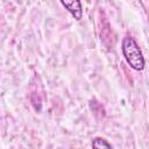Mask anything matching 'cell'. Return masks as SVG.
Segmentation results:
<instances>
[{"label": "cell", "instance_id": "obj_1", "mask_svg": "<svg viewBox=\"0 0 149 149\" xmlns=\"http://www.w3.org/2000/svg\"><path fill=\"white\" fill-rule=\"evenodd\" d=\"M121 49L125 59L127 61L128 65H130L132 69L136 71H142L144 69V57L142 55L139 44L132 36L127 35L123 37Z\"/></svg>", "mask_w": 149, "mask_h": 149}, {"label": "cell", "instance_id": "obj_2", "mask_svg": "<svg viewBox=\"0 0 149 149\" xmlns=\"http://www.w3.org/2000/svg\"><path fill=\"white\" fill-rule=\"evenodd\" d=\"M61 5L66 8V10L76 19L80 20L83 16V9H81V2L80 1H61Z\"/></svg>", "mask_w": 149, "mask_h": 149}, {"label": "cell", "instance_id": "obj_3", "mask_svg": "<svg viewBox=\"0 0 149 149\" xmlns=\"http://www.w3.org/2000/svg\"><path fill=\"white\" fill-rule=\"evenodd\" d=\"M91 146H92V149H113L111 143L106 139L100 136L94 137L91 142Z\"/></svg>", "mask_w": 149, "mask_h": 149}]
</instances>
